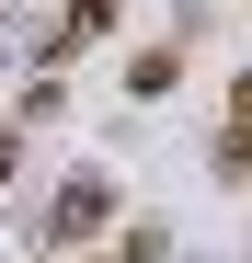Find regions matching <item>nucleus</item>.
<instances>
[{
  "mask_svg": "<svg viewBox=\"0 0 252 263\" xmlns=\"http://www.w3.org/2000/svg\"><path fill=\"white\" fill-rule=\"evenodd\" d=\"M229 115H241V138H252V80H241V103H229Z\"/></svg>",
  "mask_w": 252,
  "mask_h": 263,
  "instance_id": "obj_2",
  "label": "nucleus"
},
{
  "mask_svg": "<svg viewBox=\"0 0 252 263\" xmlns=\"http://www.w3.org/2000/svg\"><path fill=\"white\" fill-rule=\"evenodd\" d=\"M92 229H103V183H69L58 195V240H92Z\"/></svg>",
  "mask_w": 252,
  "mask_h": 263,
  "instance_id": "obj_1",
  "label": "nucleus"
},
{
  "mask_svg": "<svg viewBox=\"0 0 252 263\" xmlns=\"http://www.w3.org/2000/svg\"><path fill=\"white\" fill-rule=\"evenodd\" d=\"M0 183H12V126H0Z\"/></svg>",
  "mask_w": 252,
  "mask_h": 263,
  "instance_id": "obj_3",
  "label": "nucleus"
}]
</instances>
